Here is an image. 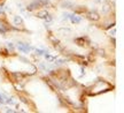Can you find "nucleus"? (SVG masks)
<instances>
[{
  "label": "nucleus",
  "instance_id": "1",
  "mask_svg": "<svg viewBox=\"0 0 124 113\" xmlns=\"http://www.w3.org/2000/svg\"><path fill=\"white\" fill-rule=\"evenodd\" d=\"M74 43L77 46H79V47H87L89 45H91V41H90V38L87 36L76 37L74 39Z\"/></svg>",
  "mask_w": 124,
  "mask_h": 113
},
{
  "label": "nucleus",
  "instance_id": "2",
  "mask_svg": "<svg viewBox=\"0 0 124 113\" xmlns=\"http://www.w3.org/2000/svg\"><path fill=\"white\" fill-rule=\"evenodd\" d=\"M16 46H17V50L21 51V52H22V53H24V54H28L31 50H33V49L29 45V44H27V43H22V42H18Z\"/></svg>",
  "mask_w": 124,
  "mask_h": 113
},
{
  "label": "nucleus",
  "instance_id": "3",
  "mask_svg": "<svg viewBox=\"0 0 124 113\" xmlns=\"http://www.w3.org/2000/svg\"><path fill=\"white\" fill-rule=\"evenodd\" d=\"M86 17L89 18L90 21H93V22H98V21H100V14L95 12V10H91V12H87L86 13Z\"/></svg>",
  "mask_w": 124,
  "mask_h": 113
},
{
  "label": "nucleus",
  "instance_id": "4",
  "mask_svg": "<svg viewBox=\"0 0 124 113\" xmlns=\"http://www.w3.org/2000/svg\"><path fill=\"white\" fill-rule=\"evenodd\" d=\"M40 7H43V5L40 4L39 0H37V1H32L31 4H29L27 6V10L28 12H33L36 9H39Z\"/></svg>",
  "mask_w": 124,
  "mask_h": 113
},
{
  "label": "nucleus",
  "instance_id": "5",
  "mask_svg": "<svg viewBox=\"0 0 124 113\" xmlns=\"http://www.w3.org/2000/svg\"><path fill=\"white\" fill-rule=\"evenodd\" d=\"M89 12L86 6H77L74 7V14H86Z\"/></svg>",
  "mask_w": 124,
  "mask_h": 113
},
{
  "label": "nucleus",
  "instance_id": "6",
  "mask_svg": "<svg viewBox=\"0 0 124 113\" xmlns=\"http://www.w3.org/2000/svg\"><path fill=\"white\" fill-rule=\"evenodd\" d=\"M47 38H48V39H49V42H51V43L53 44V46H55V45H59V44H61V43H60V41H59L58 38H56V37L54 36V35H53V34H52V32H51V31H48V35H47Z\"/></svg>",
  "mask_w": 124,
  "mask_h": 113
},
{
  "label": "nucleus",
  "instance_id": "7",
  "mask_svg": "<svg viewBox=\"0 0 124 113\" xmlns=\"http://www.w3.org/2000/svg\"><path fill=\"white\" fill-rule=\"evenodd\" d=\"M13 22L15 26H18V27H22L23 24H24V22H23V18L20 16V15H15L13 17Z\"/></svg>",
  "mask_w": 124,
  "mask_h": 113
},
{
  "label": "nucleus",
  "instance_id": "8",
  "mask_svg": "<svg viewBox=\"0 0 124 113\" xmlns=\"http://www.w3.org/2000/svg\"><path fill=\"white\" fill-rule=\"evenodd\" d=\"M47 14H48V12H47L46 9H40V10H38V12L36 13V17L44 20V18L47 16Z\"/></svg>",
  "mask_w": 124,
  "mask_h": 113
},
{
  "label": "nucleus",
  "instance_id": "9",
  "mask_svg": "<svg viewBox=\"0 0 124 113\" xmlns=\"http://www.w3.org/2000/svg\"><path fill=\"white\" fill-rule=\"evenodd\" d=\"M69 20H70V22L72 24H77V23H79L82 21V18L80 16H77L76 14H70V16H69Z\"/></svg>",
  "mask_w": 124,
  "mask_h": 113
},
{
  "label": "nucleus",
  "instance_id": "10",
  "mask_svg": "<svg viewBox=\"0 0 124 113\" xmlns=\"http://www.w3.org/2000/svg\"><path fill=\"white\" fill-rule=\"evenodd\" d=\"M0 55H1L2 58H8L9 55H10L8 49H7V47H1V49H0Z\"/></svg>",
  "mask_w": 124,
  "mask_h": 113
},
{
  "label": "nucleus",
  "instance_id": "11",
  "mask_svg": "<svg viewBox=\"0 0 124 113\" xmlns=\"http://www.w3.org/2000/svg\"><path fill=\"white\" fill-rule=\"evenodd\" d=\"M58 31H59V34L64 35V36H67V35H70V34H71V30H70V29H67V28H60Z\"/></svg>",
  "mask_w": 124,
  "mask_h": 113
},
{
  "label": "nucleus",
  "instance_id": "12",
  "mask_svg": "<svg viewBox=\"0 0 124 113\" xmlns=\"http://www.w3.org/2000/svg\"><path fill=\"white\" fill-rule=\"evenodd\" d=\"M45 59L47 60V61H49V62H54V60L56 59V57H53V55H49L48 53H45Z\"/></svg>",
  "mask_w": 124,
  "mask_h": 113
},
{
  "label": "nucleus",
  "instance_id": "13",
  "mask_svg": "<svg viewBox=\"0 0 124 113\" xmlns=\"http://www.w3.org/2000/svg\"><path fill=\"white\" fill-rule=\"evenodd\" d=\"M102 10L105 12V13H109L110 12V5L108 4H103V6H102Z\"/></svg>",
  "mask_w": 124,
  "mask_h": 113
},
{
  "label": "nucleus",
  "instance_id": "14",
  "mask_svg": "<svg viewBox=\"0 0 124 113\" xmlns=\"http://www.w3.org/2000/svg\"><path fill=\"white\" fill-rule=\"evenodd\" d=\"M62 7L63 8H72L74 6H72L70 1H64V2H62Z\"/></svg>",
  "mask_w": 124,
  "mask_h": 113
},
{
  "label": "nucleus",
  "instance_id": "15",
  "mask_svg": "<svg viewBox=\"0 0 124 113\" xmlns=\"http://www.w3.org/2000/svg\"><path fill=\"white\" fill-rule=\"evenodd\" d=\"M33 51H35L36 53L38 55H44L45 53H48L47 51H44V50H40V49H33Z\"/></svg>",
  "mask_w": 124,
  "mask_h": 113
},
{
  "label": "nucleus",
  "instance_id": "16",
  "mask_svg": "<svg viewBox=\"0 0 124 113\" xmlns=\"http://www.w3.org/2000/svg\"><path fill=\"white\" fill-rule=\"evenodd\" d=\"M44 20H45V22H47V23H48V22H52V20H53V17H52V15H51V14H47V16H46V17H45L44 18Z\"/></svg>",
  "mask_w": 124,
  "mask_h": 113
},
{
  "label": "nucleus",
  "instance_id": "17",
  "mask_svg": "<svg viewBox=\"0 0 124 113\" xmlns=\"http://www.w3.org/2000/svg\"><path fill=\"white\" fill-rule=\"evenodd\" d=\"M6 98L7 97H5L4 95L0 94V104H6Z\"/></svg>",
  "mask_w": 124,
  "mask_h": 113
},
{
  "label": "nucleus",
  "instance_id": "18",
  "mask_svg": "<svg viewBox=\"0 0 124 113\" xmlns=\"http://www.w3.org/2000/svg\"><path fill=\"white\" fill-rule=\"evenodd\" d=\"M98 53H99V55H101V57H106V53H105V50L103 49H100V50H98Z\"/></svg>",
  "mask_w": 124,
  "mask_h": 113
},
{
  "label": "nucleus",
  "instance_id": "19",
  "mask_svg": "<svg viewBox=\"0 0 124 113\" xmlns=\"http://www.w3.org/2000/svg\"><path fill=\"white\" fill-rule=\"evenodd\" d=\"M8 50H10L12 52L14 51V45H13V43H7V46H6Z\"/></svg>",
  "mask_w": 124,
  "mask_h": 113
},
{
  "label": "nucleus",
  "instance_id": "20",
  "mask_svg": "<svg viewBox=\"0 0 124 113\" xmlns=\"http://www.w3.org/2000/svg\"><path fill=\"white\" fill-rule=\"evenodd\" d=\"M6 103H7V104H10V105L15 104V102L13 100V98H6Z\"/></svg>",
  "mask_w": 124,
  "mask_h": 113
},
{
  "label": "nucleus",
  "instance_id": "21",
  "mask_svg": "<svg viewBox=\"0 0 124 113\" xmlns=\"http://www.w3.org/2000/svg\"><path fill=\"white\" fill-rule=\"evenodd\" d=\"M18 59H20L21 61H23L24 63H29V62H30V61H29L27 58H24V57H18Z\"/></svg>",
  "mask_w": 124,
  "mask_h": 113
},
{
  "label": "nucleus",
  "instance_id": "22",
  "mask_svg": "<svg viewBox=\"0 0 124 113\" xmlns=\"http://www.w3.org/2000/svg\"><path fill=\"white\" fill-rule=\"evenodd\" d=\"M85 75V70L84 68H80V76H84Z\"/></svg>",
  "mask_w": 124,
  "mask_h": 113
},
{
  "label": "nucleus",
  "instance_id": "23",
  "mask_svg": "<svg viewBox=\"0 0 124 113\" xmlns=\"http://www.w3.org/2000/svg\"><path fill=\"white\" fill-rule=\"evenodd\" d=\"M5 1H6V0H0V7H2L5 5Z\"/></svg>",
  "mask_w": 124,
  "mask_h": 113
},
{
  "label": "nucleus",
  "instance_id": "24",
  "mask_svg": "<svg viewBox=\"0 0 124 113\" xmlns=\"http://www.w3.org/2000/svg\"><path fill=\"white\" fill-rule=\"evenodd\" d=\"M5 111H6V112H9V113H13V112H14L13 110H10V109H8V107H7V109L5 110Z\"/></svg>",
  "mask_w": 124,
  "mask_h": 113
},
{
  "label": "nucleus",
  "instance_id": "25",
  "mask_svg": "<svg viewBox=\"0 0 124 113\" xmlns=\"http://www.w3.org/2000/svg\"><path fill=\"white\" fill-rule=\"evenodd\" d=\"M115 29H113V30H111V31H110V35H111V36H115Z\"/></svg>",
  "mask_w": 124,
  "mask_h": 113
},
{
  "label": "nucleus",
  "instance_id": "26",
  "mask_svg": "<svg viewBox=\"0 0 124 113\" xmlns=\"http://www.w3.org/2000/svg\"><path fill=\"white\" fill-rule=\"evenodd\" d=\"M111 43H113V46H115V44H116L115 38H111Z\"/></svg>",
  "mask_w": 124,
  "mask_h": 113
},
{
  "label": "nucleus",
  "instance_id": "27",
  "mask_svg": "<svg viewBox=\"0 0 124 113\" xmlns=\"http://www.w3.org/2000/svg\"><path fill=\"white\" fill-rule=\"evenodd\" d=\"M98 1H100V0H98Z\"/></svg>",
  "mask_w": 124,
  "mask_h": 113
}]
</instances>
